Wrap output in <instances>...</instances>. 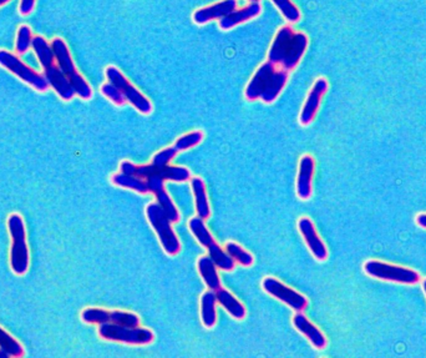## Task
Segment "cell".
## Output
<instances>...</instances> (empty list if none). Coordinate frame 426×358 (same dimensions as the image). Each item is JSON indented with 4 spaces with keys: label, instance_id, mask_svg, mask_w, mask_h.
<instances>
[{
    "label": "cell",
    "instance_id": "6da1fadb",
    "mask_svg": "<svg viewBox=\"0 0 426 358\" xmlns=\"http://www.w3.org/2000/svg\"><path fill=\"white\" fill-rule=\"evenodd\" d=\"M121 172L141 177L147 182L150 193L156 196V200L163 206L165 213L172 222H179L180 213L171 200L170 195L165 190L163 182H185L191 179V171L183 166H156V165H133L130 161H122L120 165Z\"/></svg>",
    "mask_w": 426,
    "mask_h": 358
},
{
    "label": "cell",
    "instance_id": "7a4b0ae2",
    "mask_svg": "<svg viewBox=\"0 0 426 358\" xmlns=\"http://www.w3.org/2000/svg\"><path fill=\"white\" fill-rule=\"evenodd\" d=\"M308 45L309 39L306 33L297 31L290 25H284L279 28L273 38L267 59L289 73L298 67L306 54Z\"/></svg>",
    "mask_w": 426,
    "mask_h": 358
},
{
    "label": "cell",
    "instance_id": "3957f363",
    "mask_svg": "<svg viewBox=\"0 0 426 358\" xmlns=\"http://www.w3.org/2000/svg\"><path fill=\"white\" fill-rule=\"evenodd\" d=\"M289 73L267 60L253 74L245 89V97L248 101H276L287 86Z\"/></svg>",
    "mask_w": 426,
    "mask_h": 358
},
{
    "label": "cell",
    "instance_id": "277c9868",
    "mask_svg": "<svg viewBox=\"0 0 426 358\" xmlns=\"http://www.w3.org/2000/svg\"><path fill=\"white\" fill-rule=\"evenodd\" d=\"M51 47L54 50L55 63L58 67H60L61 72L65 74L69 81L72 83L75 94L81 97L83 100H90L92 97V89L89 86V83L84 79V76L76 70L72 54L65 42L60 38H55Z\"/></svg>",
    "mask_w": 426,
    "mask_h": 358
},
{
    "label": "cell",
    "instance_id": "5b68a950",
    "mask_svg": "<svg viewBox=\"0 0 426 358\" xmlns=\"http://www.w3.org/2000/svg\"><path fill=\"white\" fill-rule=\"evenodd\" d=\"M146 215L152 229L156 231L163 251L168 256H176L181 251V243L171 227L172 221L158 202H151L146 207Z\"/></svg>",
    "mask_w": 426,
    "mask_h": 358
},
{
    "label": "cell",
    "instance_id": "8992f818",
    "mask_svg": "<svg viewBox=\"0 0 426 358\" xmlns=\"http://www.w3.org/2000/svg\"><path fill=\"white\" fill-rule=\"evenodd\" d=\"M8 227L13 238L10 255L13 271L17 275H24L29 268V250L26 245V232L23 218L18 213H13L8 219Z\"/></svg>",
    "mask_w": 426,
    "mask_h": 358
},
{
    "label": "cell",
    "instance_id": "52a82bcc",
    "mask_svg": "<svg viewBox=\"0 0 426 358\" xmlns=\"http://www.w3.org/2000/svg\"><path fill=\"white\" fill-rule=\"evenodd\" d=\"M364 271L370 277L402 285H416L420 282V275L413 268H402L386 262L370 260L364 263Z\"/></svg>",
    "mask_w": 426,
    "mask_h": 358
},
{
    "label": "cell",
    "instance_id": "ba28073f",
    "mask_svg": "<svg viewBox=\"0 0 426 358\" xmlns=\"http://www.w3.org/2000/svg\"><path fill=\"white\" fill-rule=\"evenodd\" d=\"M99 334L104 340L116 341L126 345H135V346H145L150 345L155 340V334L144 327H125L116 323H102L99 328Z\"/></svg>",
    "mask_w": 426,
    "mask_h": 358
},
{
    "label": "cell",
    "instance_id": "9c48e42d",
    "mask_svg": "<svg viewBox=\"0 0 426 358\" xmlns=\"http://www.w3.org/2000/svg\"><path fill=\"white\" fill-rule=\"evenodd\" d=\"M105 75L110 83H113L115 86L120 89L121 92L126 99L127 103L131 104L135 109L138 110L142 115H150L154 110L152 103L149 100V97H145L138 88L132 86L130 80L127 79L124 74L121 73L119 67L110 65L105 69Z\"/></svg>",
    "mask_w": 426,
    "mask_h": 358
},
{
    "label": "cell",
    "instance_id": "30bf717a",
    "mask_svg": "<svg viewBox=\"0 0 426 358\" xmlns=\"http://www.w3.org/2000/svg\"><path fill=\"white\" fill-rule=\"evenodd\" d=\"M0 65L6 67L10 73L18 76L26 84L33 86L38 91H45L48 89V81L42 74L36 73L31 67L25 65L17 55L12 54L6 50H0Z\"/></svg>",
    "mask_w": 426,
    "mask_h": 358
},
{
    "label": "cell",
    "instance_id": "8fae6325",
    "mask_svg": "<svg viewBox=\"0 0 426 358\" xmlns=\"http://www.w3.org/2000/svg\"><path fill=\"white\" fill-rule=\"evenodd\" d=\"M264 291L270 293V296L279 300L283 304L289 306L295 312H303L308 306V300L300 292L295 291L288 286L282 284L279 279L275 277H265L263 279Z\"/></svg>",
    "mask_w": 426,
    "mask_h": 358
},
{
    "label": "cell",
    "instance_id": "7c38bea8",
    "mask_svg": "<svg viewBox=\"0 0 426 358\" xmlns=\"http://www.w3.org/2000/svg\"><path fill=\"white\" fill-rule=\"evenodd\" d=\"M328 88H329V84L325 78H319V79L316 80L314 86H312V89L306 97V103H304L302 111H300V125L308 127V125L312 124L313 120L316 119L317 113H318L322 99L325 97V92L328 91Z\"/></svg>",
    "mask_w": 426,
    "mask_h": 358
},
{
    "label": "cell",
    "instance_id": "4fadbf2b",
    "mask_svg": "<svg viewBox=\"0 0 426 358\" xmlns=\"http://www.w3.org/2000/svg\"><path fill=\"white\" fill-rule=\"evenodd\" d=\"M237 9V0H221L215 4L199 8L192 14L195 24L206 25L213 20H221Z\"/></svg>",
    "mask_w": 426,
    "mask_h": 358
},
{
    "label": "cell",
    "instance_id": "5bb4252c",
    "mask_svg": "<svg viewBox=\"0 0 426 358\" xmlns=\"http://www.w3.org/2000/svg\"><path fill=\"white\" fill-rule=\"evenodd\" d=\"M298 230H300V235L304 238L308 249L311 250L312 255L316 257V260L325 261L328 259V250L323 240L319 237L312 220L302 218L298 221Z\"/></svg>",
    "mask_w": 426,
    "mask_h": 358
},
{
    "label": "cell",
    "instance_id": "9a60e30c",
    "mask_svg": "<svg viewBox=\"0 0 426 358\" xmlns=\"http://www.w3.org/2000/svg\"><path fill=\"white\" fill-rule=\"evenodd\" d=\"M262 14V6L259 1H249V4L242 9H236L227 17L218 20V26L223 31H229L238 25L245 24L253 19L259 18Z\"/></svg>",
    "mask_w": 426,
    "mask_h": 358
},
{
    "label": "cell",
    "instance_id": "2e32d148",
    "mask_svg": "<svg viewBox=\"0 0 426 358\" xmlns=\"http://www.w3.org/2000/svg\"><path fill=\"white\" fill-rule=\"evenodd\" d=\"M316 170V161L312 155L306 154L300 160V169L297 177V195L300 200H308L312 196V182Z\"/></svg>",
    "mask_w": 426,
    "mask_h": 358
},
{
    "label": "cell",
    "instance_id": "e0dca14e",
    "mask_svg": "<svg viewBox=\"0 0 426 358\" xmlns=\"http://www.w3.org/2000/svg\"><path fill=\"white\" fill-rule=\"evenodd\" d=\"M44 78L48 81L50 86H53V89L56 91V94L65 101L72 100V97H75V91L72 88V83L66 78L65 74L63 73L60 67L56 64L51 67H45L44 69Z\"/></svg>",
    "mask_w": 426,
    "mask_h": 358
},
{
    "label": "cell",
    "instance_id": "ac0fdd59",
    "mask_svg": "<svg viewBox=\"0 0 426 358\" xmlns=\"http://www.w3.org/2000/svg\"><path fill=\"white\" fill-rule=\"evenodd\" d=\"M293 325L300 334L306 336L317 350H325L327 347V339H325V334L316 325H313L312 322L306 318L304 314L297 312L293 317Z\"/></svg>",
    "mask_w": 426,
    "mask_h": 358
},
{
    "label": "cell",
    "instance_id": "d6986e66",
    "mask_svg": "<svg viewBox=\"0 0 426 358\" xmlns=\"http://www.w3.org/2000/svg\"><path fill=\"white\" fill-rule=\"evenodd\" d=\"M217 302L224 307V310L234 317V320H243L246 317V307L240 304L237 298H234L231 292L226 288H218L216 291Z\"/></svg>",
    "mask_w": 426,
    "mask_h": 358
},
{
    "label": "cell",
    "instance_id": "ffe728a7",
    "mask_svg": "<svg viewBox=\"0 0 426 358\" xmlns=\"http://www.w3.org/2000/svg\"><path fill=\"white\" fill-rule=\"evenodd\" d=\"M198 272L201 275V277L204 279V284L212 291H217L218 288H221V279L217 272L216 265L212 261L210 256H204L198 260L197 263Z\"/></svg>",
    "mask_w": 426,
    "mask_h": 358
},
{
    "label": "cell",
    "instance_id": "44dd1931",
    "mask_svg": "<svg viewBox=\"0 0 426 358\" xmlns=\"http://www.w3.org/2000/svg\"><path fill=\"white\" fill-rule=\"evenodd\" d=\"M191 188H192L195 200H196V211L201 219L208 220L211 216L210 202L206 193V185L204 180L199 177L191 179Z\"/></svg>",
    "mask_w": 426,
    "mask_h": 358
},
{
    "label": "cell",
    "instance_id": "7402d4cb",
    "mask_svg": "<svg viewBox=\"0 0 426 358\" xmlns=\"http://www.w3.org/2000/svg\"><path fill=\"white\" fill-rule=\"evenodd\" d=\"M216 291L204 292L201 298V318L204 327H215L217 322Z\"/></svg>",
    "mask_w": 426,
    "mask_h": 358
},
{
    "label": "cell",
    "instance_id": "603a6c76",
    "mask_svg": "<svg viewBox=\"0 0 426 358\" xmlns=\"http://www.w3.org/2000/svg\"><path fill=\"white\" fill-rule=\"evenodd\" d=\"M31 48L34 49L36 58H38V60L42 64V67L44 69L54 65V50H53L51 44H49L48 40L45 38L40 37V35H36V37L33 38Z\"/></svg>",
    "mask_w": 426,
    "mask_h": 358
},
{
    "label": "cell",
    "instance_id": "cb8c5ba5",
    "mask_svg": "<svg viewBox=\"0 0 426 358\" xmlns=\"http://www.w3.org/2000/svg\"><path fill=\"white\" fill-rule=\"evenodd\" d=\"M113 184L119 186V188L133 190L138 194H149L150 193L146 180L141 179V177H135V175H130V174H124V172L116 174L113 177Z\"/></svg>",
    "mask_w": 426,
    "mask_h": 358
},
{
    "label": "cell",
    "instance_id": "d4e9b609",
    "mask_svg": "<svg viewBox=\"0 0 426 358\" xmlns=\"http://www.w3.org/2000/svg\"><path fill=\"white\" fill-rule=\"evenodd\" d=\"M208 249V256L215 262L216 268L223 271H232L234 268V260L227 254V251H223L222 247L215 241L211 243Z\"/></svg>",
    "mask_w": 426,
    "mask_h": 358
},
{
    "label": "cell",
    "instance_id": "484cf974",
    "mask_svg": "<svg viewBox=\"0 0 426 358\" xmlns=\"http://www.w3.org/2000/svg\"><path fill=\"white\" fill-rule=\"evenodd\" d=\"M188 227L192 232L193 236L197 238L198 243H201L204 247H208L211 243H215V238L211 235L210 231L204 224V220L201 219L199 216L190 220Z\"/></svg>",
    "mask_w": 426,
    "mask_h": 358
},
{
    "label": "cell",
    "instance_id": "4316f807",
    "mask_svg": "<svg viewBox=\"0 0 426 358\" xmlns=\"http://www.w3.org/2000/svg\"><path fill=\"white\" fill-rule=\"evenodd\" d=\"M270 1L277 6V9L282 14L286 22L292 23V24L300 22L302 18V13H300V8L293 3V0H270Z\"/></svg>",
    "mask_w": 426,
    "mask_h": 358
},
{
    "label": "cell",
    "instance_id": "83f0119b",
    "mask_svg": "<svg viewBox=\"0 0 426 358\" xmlns=\"http://www.w3.org/2000/svg\"><path fill=\"white\" fill-rule=\"evenodd\" d=\"M226 251L234 259V261L238 262L240 265L245 266V268L252 266L253 262H254L253 256L249 252H247L246 250L243 249V247H240L238 243H226Z\"/></svg>",
    "mask_w": 426,
    "mask_h": 358
},
{
    "label": "cell",
    "instance_id": "f1b7e54d",
    "mask_svg": "<svg viewBox=\"0 0 426 358\" xmlns=\"http://www.w3.org/2000/svg\"><path fill=\"white\" fill-rule=\"evenodd\" d=\"M0 347L6 352L9 353L12 357H22L24 355L23 347L19 343L18 341L14 340L12 336L6 334L3 328L0 327Z\"/></svg>",
    "mask_w": 426,
    "mask_h": 358
},
{
    "label": "cell",
    "instance_id": "f546056e",
    "mask_svg": "<svg viewBox=\"0 0 426 358\" xmlns=\"http://www.w3.org/2000/svg\"><path fill=\"white\" fill-rule=\"evenodd\" d=\"M33 34L31 29L28 25L19 26L18 34H17V42H15V50L18 54H24L33 45Z\"/></svg>",
    "mask_w": 426,
    "mask_h": 358
},
{
    "label": "cell",
    "instance_id": "4dcf8cb0",
    "mask_svg": "<svg viewBox=\"0 0 426 358\" xmlns=\"http://www.w3.org/2000/svg\"><path fill=\"white\" fill-rule=\"evenodd\" d=\"M110 322L125 326V327H138L140 326V317L130 312L122 311H113L110 312Z\"/></svg>",
    "mask_w": 426,
    "mask_h": 358
},
{
    "label": "cell",
    "instance_id": "1f68e13d",
    "mask_svg": "<svg viewBox=\"0 0 426 358\" xmlns=\"http://www.w3.org/2000/svg\"><path fill=\"white\" fill-rule=\"evenodd\" d=\"M204 134L201 130H195L192 133H188V134L180 136L179 139L176 140L174 144L180 147L181 152H185V150H188V149L201 144V141L204 140Z\"/></svg>",
    "mask_w": 426,
    "mask_h": 358
},
{
    "label": "cell",
    "instance_id": "d6a6232c",
    "mask_svg": "<svg viewBox=\"0 0 426 358\" xmlns=\"http://www.w3.org/2000/svg\"><path fill=\"white\" fill-rule=\"evenodd\" d=\"M81 318L86 323L102 325V323L110 322V312L104 309H86L83 311Z\"/></svg>",
    "mask_w": 426,
    "mask_h": 358
},
{
    "label": "cell",
    "instance_id": "836d02e7",
    "mask_svg": "<svg viewBox=\"0 0 426 358\" xmlns=\"http://www.w3.org/2000/svg\"><path fill=\"white\" fill-rule=\"evenodd\" d=\"M101 92L104 97H108V100L111 103L117 105V106H122L127 103L126 99L124 97V94L121 92L120 89L117 86H115L113 83H105L101 86Z\"/></svg>",
    "mask_w": 426,
    "mask_h": 358
},
{
    "label": "cell",
    "instance_id": "e575fe53",
    "mask_svg": "<svg viewBox=\"0 0 426 358\" xmlns=\"http://www.w3.org/2000/svg\"><path fill=\"white\" fill-rule=\"evenodd\" d=\"M35 8V0H20L19 12L22 15H29Z\"/></svg>",
    "mask_w": 426,
    "mask_h": 358
},
{
    "label": "cell",
    "instance_id": "d590c367",
    "mask_svg": "<svg viewBox=\"0 0 426 358\" xmlns=\"http://www.w3.org/2000/svg\"><path fill=\"white\" fill-rule=\"evenodd\" d=\"M416 224L426 230V213H420L416 216Z\"/></svg>",
    "mask_w": 426,
    "mask_h": 358
},
{
    "label": "cell",
    "instance_id": "8d00e7d4",
    "mask_svg": "<svg viewBox=\"0 0 426 358\" xmlns=\"http://www.w3.org/2000/svg\"><path fill=\"white\" fill-rule=\"evenodd\" d=\"M0 357H9V353L6 352L4 350H0Z\"/></svg>",
    "mask_w": 426,
    "mask_h": 358
},
{
    "label": "cell",
    "instance_id": "74e56055",
    "mask_svg": "<svg viewBox=\"0 0 426 358\" xmlns=\"http://www.w3.org/2000/svg\"><path fill=\"white\" fill-rule=\"evenodd\" d=\"M423 290H424V293H425L426 296V279L423 281Z\"/></svg>",
    "mask_w": 426,
    "mask_h": 358
},
{
    "label": "cell",
    "instance_id": "f35d334b",
    "mask_svg": "<svg viewBox=\"0 0 426 358\" xmlns=\"http://www.w3.org/2000/svg\"><path fill=\"white\" fill-rule=\"evenodd\" d=\"M9 0H0V6H6Z\"/></svg>",
    "mask_w": 426,
    "mask_h": 358
},
{
    "label": "cell",
    "instance_id": "ab89813d",
    "mask_svg": "<svg viewBox=\"0 0 426 358\" xmlns=\"http://www.w3.org/2000/svg\"><path fill=\"white\" fill-rule=\"evenodd\" d=\"M248 1H261V0H248Z\"/></svg>",
    "mask_w": 426,
    "mask_h": 358
}]
</instances>
